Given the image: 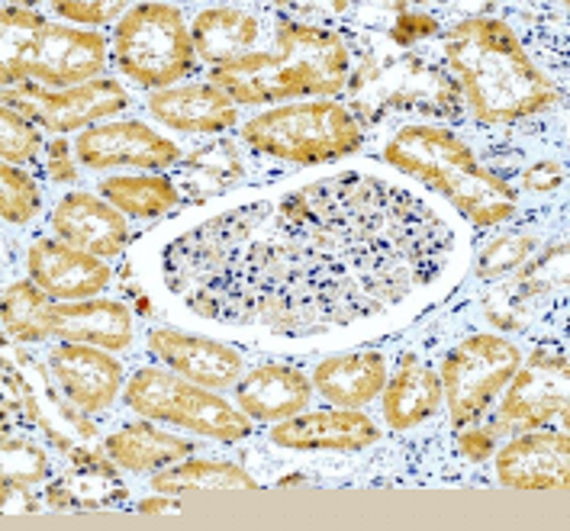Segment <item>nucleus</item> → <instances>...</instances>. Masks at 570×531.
I'll return each instance as SVG.
<instances>
[{"label":"nucleus","mask_w":570,"mask_h":531,"mask_svg":"<svg viewBox=\"0 0 570 531\" xmlns=\"http://www.w3.org/2000/svg\"><path fill=\"white\" fill-rule=\"evenodd\" d=\"M387 377H391L387 357L381 352L367 348V352L332 354V357L316 364L313 390L338 410H361L381 396Z\"/></svg>","instance_id":"25"},{"label":"nucleus","mask_w":570,"mask_h":531,"mask_svg":"<svg viewBox=\"0 0 570 531\" xmlns=\"http://www.w3.org/2000/svg\"><path fill=\"white\" fill-rule=\"evenodd\" d=\"M42 148V132L39 126L23 114L0 107V155L7 165H27Z\"/></svg>","instance_id":"35"},{"label":"nucleus","mask_w":570,"mask_h":531,"mask_svg":"<svg viewBox=\"0 0 570 531\" xmlns=\"http://www.w3.org/2000/svg\"><path fill=\"white\" fill-rule=\"evenodd\" d=\"M242 142L287 165H326L364 146V126L338 100H297L242 126Z\"/></svg>","instance_id":"7"},{"label":"nucleus","mask_w":570,"mask_h":531,"mask_svg":"<svg viewBox=\"0 0 570 531\" xmlns=\"http://www.w3.org/2000/svg\"><path fill=\"white\" fill-rule=\"evenodd\" d=\"M56 299L32 281H17L3 294V332L13 345H39L52 335Z\"/></svg>","instance_id":"31"},{"label":"nucleus","mask_w":570,"mask_h":531,"mask_svg":"<svg viewBox=\"0 0 570 531\" xmlns=\"http://www.w3.org/2000/svg\"><path fill=\"white\" fill-rule=\"evenodd\" d=\"M3 107L23 114L52 132H75V129L85 132L90 126H100L107 117L126 110L129 90L114 78H97V81L65 90L42 88L36 81H20V85L3 88Z\"/></svg>","instance_id":"11"},{"label":"nucleus","mask_w":570,"mask_h":531,"mask_svg":"<svg viewBox=\"0 0 570 531\" xmlns=\"http://www.w3.org/2000/svg\"><path fill=\"white\" fill-rule=\"evenodd\" d=\"M46 171L56 184H78V165L71 161V146L68 139H56L49 146V161H46Z\"/></svg>","instance_id":"41"},{"label":"nucleus","mask_w":570,"mask_h":531,"mask_svg":"<svg viewBox=\"0 0 570 531\" xmlns=\"http://www.w3.org/2000/svg\"><path fill=\"white\" fill-rule=\"evenodd\" d=\"M236 403L252 422H284L309 410L313 377L291 364H262L236 384Z\"/></svg>","instance_id":"23"},{"label":"nucleus","mask_w":570,"mask_h":531,"mask_svg":"<svg viewBox=\"0 0 570 531\" xmlns=\"http://www.w3.org/2000/svg\"><path fill=\"white\" fill-rule=\"evenodd\" d=\"M151 490L165 496H194V493H219V490H258V483L239 464L187 458L155 473Z\"/></svg>","instance_id":"28"},{"label":"nucleus","mask_w":570,"mask_h":531,"mask_svg":"<svg viewBox=\"0 0 570 531\" xmlns=\"http://www.w3.org/2000/svg\"><path fill=\"white\" fill-rule=\"evenodd\" d=\"M522 367V352L519 345L493 335V332H478L468 335L461 345H454L449 357L442 361V393L449 403V415L454 429L474 425L493 400L510 384L512 374Z\"/></svg>","instance_id":"10"},{"label":"nucleus","mask_w":570,"mask_h":531,"mask_svg":"<svg viewBox=\"0 0 570 531\" xmlns=\"http://www.w3.org/2000/svg\"><path fill=\"white\" fill-rule=\"evenodd\" d=\"M46 500L56 509H104L110 502L126 500V490L117 471L71 468L46 490Z\"/></svg>","instance_id":"32"},{"label":"nucleus","mask_w":570,"mask_h":531,"mask_svg":"<svg viewBox=\"0 0 570 531\" xmlns=\"http://www.w3.org/2000/svg\"><path fill=\"white\" fill-rule=\"evenodd\" d=\"M535 252H539V238L535 236L493 238L478 258V277L481 281H503L525 262H532Z\"/></svg>","instance_id":"34"},{"label":"nucleus","mask_w":570,"mask_h":531,"mask_svg":"<svg viewBox=\"0 0 570 531\" xmlns=\"http://www.w3.org/2000/svg\"><path fill=\"white\" fill-rule=\"evenodd\" d=\"M27 271L42 294L61 299V303L104 294L114 281L104 258L81 252L61 238H36L27 252Z\"/></svg>","instance_id":"14"},{"label":"nucleus","mask_w":570,"mask_h":531,"mask_svg":"<svg viewBox=\"0 0 570 531\" xmlns=\"http://www.w3.org/2000/svg\"><path fill=\"white\" fill-rule=\"evenodd\" d=\"M75 155L81 165H88L94 171H107V168L165 171V168L184 161L178 142L158 136L151 126L139 122V119H117V122L90 126L75 139Z\"/></svg>","instance_id":"13"},{"label":"nucleus","mask_w":570,"mask_h":531,"mask_svg":"<svg viewBox=\"0 0 570 531\" xmlns=\"http://www.w3.org/2000/svg\"><path fill=\"white\" fill-rule=\"evenodd\" d=\"M151 352L158 361H165L175 374L207 386V390H226L242 381V354L233 345L187 335L180 328H151L149 335Z\"/></svg>","instance_id":"20"},{"label":"nucleus","mask_w":570,"mask_h":531,"mask_svg":"<svg viewBox=\"0 0 570 531\" xmlns=\"http://www.w3.org/2000/svg\"><path fill=\"white\" fill-rule=\"evenodd\" d=\"M97 190L122 216L136 219H158L184 204L178 184L168 175H117L107 177Z\"/></svg>","instance_id":"29"},{"label":"nucleus","mask_w":570,"mask_h":531,"mask_svg":"<svg viewBox=\"0 0 570 531\" xmlns=\"http://www.w3.org/2000/svg\"><path fill=\"white\" fill-rule=\"evenodd\" d=\"M242 177V158L229 139H216L210 146L197 148L180 161L178 190L180 197L190 200H207L213 194H223Z\"/></svg>","instance_id":"30"},{"label":"nucleus","mask_w":570,"mask_h":531,"mask_svg":"<svg viewBox=\"0 0 570 531\" xmlns=\"http://www.w3.org/2000/svg\"><path fill=\"white\" fill-rule=\"evenodd\" d=\"M46 476H49V454L39 444L27 439L3 442V480L32 486V483H42Z\"/></svg>","instance_id":"36"},{"label":"nucleus","mask_w":570,"mask_h":531,"mask_svg":"<svg viewBox=\"0 0 570 531\" xmlns=\"http://www.w3.org/2000/svg\"><path fill=\"white\" fill-rule=\"evenodd\" d=\"M384 161L442 194L468 223L503 226L519 209V194L500 175L483 168L471 146L445 126L410 122L384 146Z\"/></svg>","instance_id":"4"},{"label":"nucleus","mask_w":570,"mask_h":531,"mask_svg":"<svg viewBox=\"0 0 570 531\" xmlns=\"http://www.w3.org/2000/svg\"><path fill=\"white\" fill-rule=\"evenodd\" d=\"M497 480L510 490H561L570 483L568 432L532 429L497 451Z\"/></svg>","instance_id":"17"},{"label":"nucleus","mask_w":570,"mask_h":531,"mask_svg":"<svg viewBox=\"0 0 570 531\" xmlns=\"http://www.w3.org/2000/svg\"><path fill=\"white\" fill-rule=\"evenodd\" d=\"M139 509H142V512H180V502L165 500V493H158L155 500H146Z\"/></svg>","instance_id":"43"},{"label":"nucleus","mask_w":570,"mask_h":531,"mask_svg":"<svg viewBox=\"0 0 570 531\" xmlns=\"http://www.w3.org/2000/svg\"><path fill=\"white\" fill-rule=\"evenodd\" d=\"M277 23V20H274ZM194 52L197 59L213 68H226L233 61L248 59L255 52H265L274 42V30L268 36V13L252 7H207L197 13L194 27Z\"/></svg>","instance_id":"15"},{"label":"nucleus","mask_w":570,"mask_h":531,"mask_svg":"<svg viewBox=\"0 0 570 531\" xmlns=\"http://www.w3.org/2000/svg\"><path fill=\"white\" fill-rule=\"evenodd\" d=\"M42 207V190L36 184L30 171H23L20 165H0V216L3 223L13 226H27L36 219V213Z\"/></svg>","instance_id":"33"},{"label":"nucleus","mask_w":570,"mask_h":531,"mask_svg":"<svg viewBox=\"0 0 570 531\" xmlns=\"http://www.w3.org/2000/svg\"><path fill=\"white\" fill-rule=\"evenodd\" d=\"M348 110L358 122H381L393 114L416 117H461V90L442 65L410 56V52H374L361 61L348 78Z\"/></svg>","instance_id":"6"},{"label":"nucleus","mask_w":570,"mask_h":531,"mask_svg":"<svg viewBox=\"0 0 570 531\" xmlns=\"http://www.w3.org/2000/svg\"><path fill=\"white\" fill-rule=\"evenodd\" d=\"M0 509L3 512H30L36 509V502L30 496V486H23V483H13V480H3L0 483Z\"/></svg>","instance_id":"42"},{"label":"nucleus","mask_w":570,"mask_h":531,"mask_svg":"<svg viewBox=\"0 0 570 531\" xmlns=\"http://www.w3.org/2000/svg\"><path fill=\"white\" fill-rule=\"evenodd\" d=\"M442 32V20L435 13H425V10H410V7H396V20L391 23V42L400 49H410L422 39H432Z\"/></svg>","instance_id":"37"},{"label":"nucleus","mask_w":570,"mask_h":531,"mask_svg":"<svg viewBox=\"0 0 570 531\" xmlns=\"http://www.w3.org/2000/svg\"><path fill=\"white\" fill-rule=\"evenodd\" d=\"M100 448L114 458V464L129 473H158L178 461H187L197 444L184 442L171 432L155 429L151 422L122 425L114 435H107Z\"/></svg>","instance_id":"27"},{"label":"nucleus","mask_w":570,"mask_h":531,"mask_svg":"<svg viewBox=\"0 0 570 531\" xmlns=\"http://www.w3.org/2000/svg\"><path fill=\"white\" fill-rule=\"evenodd\" d=\"M52 10L61 13L65 20H75V23H90V27H100V23H110L117 17H126V3H81V0H59L52 3Z\"/></svg>","instance_id":"38"},{"label":"nucleus","mask_w":570,"mask_h":531,"mask_svg":"<svg viewBox=\"0 0 570 531\" xmlns=\"http://www.w3.org/2000/svg\"><path fill=\"white\" fill-rule=\"evenodd\" d=\"M500 413L507 425L519 429H551L554 422H564L570 413V364L561 352H539L529 357L525 367L512 374L503 386Z\"/></svg>","instance_id":"12"},{"label":"nucleus","mask_w":570,"mask_h":531,"mask_svg":"<svg viewBox=\"0 0 570 531\" xmlns=\"http://www.w3.org/2000/svg\"><path fill=\"white\" fill-rule=\"evenodd\" d=\"M568 281V248L558 242L551 245L539 262H525L503 281L500 291L487 299V316L500 328H522L544 306V299L558 294Z\"/></svg>","instance_id":"18"},{"label":"nucleus","mask_w":570,"mask_h":531,"mask_svg":"<svg viewBox=\"0 0 570 531\" xmlns=\"http://www.w3.org/2000/svg\"><path fill=\"white\" fill-rule=\"evenodd\" d=\"M445 393L442 381L432 367H425L416 361V354H403L400 367L387 377V384L381 390V413L387 419V425L396 432L416 429L429 415L439 413Z\"/></svg>","instance_id":"26"},{"label":"nucleus","mask_w":570,"mask_h":531,"mask_svg":"<svg viewBox=\"0 0 570 531\" xmlns=\"http://www.w3.org/2000/svg\"><path fill=\"white\" fill-rule=\"evenodd\" d=\"M445 61L468 110L490 126L544 117L561 104V90L497 17L454 23L445 36Z\"/></svg>","instance_id":"2"},{"label":"nucleus","mask_w":570,"mask_h":531,"mask_svg":"<svg viewBox=\"0 0 570 531\" xmlns=\"http://www.w3.org/2000/svg\"><path fill=\"white\" fill-rule=\"evenodd\" d=\"M451 258L449 226L377 177H330L219 213L161 255L165 287L207 319L316 335L387 313Z\"/></svg>","instance_id":"1"},{"label":"nucleus","mask_w":570,"mask_h":531,"mask_svg":"<svg viewBox=\"0 0 570 531\" xmlns=\"http://www.w3.org/2000/svg\"><path fill=\"white\" fill-rule=\"evenodd\" d=\"M0 32L3 88L20 81H39L46 88H78L97 81L107 68V36L61 27L27 7H3Z\"/></svg>","instance_id":"5"},{"label":"nucleus","mask_w":570,"mask_h":531,"mask_svg":"<svg viewBox=\"0 0 570 531\" xmlns=\"http://www.w3.org/2000/svg\"><path fill=\"white\" fill-rule=\"evenodd\" d=\"M52 229L61 242L90 252L97 258H114L129 245V223L120 209L107 204L104 197H94L88 190L65 194L52 209Z\"/></svg>","instance_id":"21"},{"label":"nucleus","mask_w":570,"mask_h":531,"mask_svg":"<svg viewBox=\"0 0 570 531\" xmlns=\"http://www.w3.org/2000/svg\"><path fill=\"white\" fill-rule=\"evenodd\" d=\"M126 406L151 422H171L216 442H242L252 432V419L229 406L207 386L194 384L175 371L139 367L126 384Z\"/></svg>","instance_id":"9"},{"label":"nucleus","mask_w":570,"mask_h":531,"mask_svg":"<svg viewBox=\"0 0 570 531\" xmlns=\"http://www.w3.org/2000/svg\"><path fill=\"white\" fill-rule=\"evenodd\" d=\"M132 309L120 299H75V303H56V325L52 335L61 342H81L97 345L107 352H126L136 338Z\"/></svg>","instance_id":"24"},{"label":"nucleus","mask_w":570,"mask_h":531,"mask_svg":"<svg viewBox=\"0 0 570 531\" xmlns=\"http://www.w3.org/2000/svg\"><path fill=\"white\" fill-rule=\"evenodd\" d=\"M348 78L352 49L345 36L287 17H277L271 49L210 71L213 85L245 107L281 100H326L342 94Z\"/></svg>","instance_id":"3"},{"label":"nucleus","mask_w":570,"mask_h":531,"mask_svg":"<svg viewBox=\"0 0 570 531\" xmlns=\"http://www.w3.org/2000/svg\"><path fill=\"white\" fill-rule=\"evenodd\" d=\"M49 371L81 413H104L122 390V364L97 345L65 342L49 352Z\"/></svg>","instance_id":"16"},{"label":"nucleus","mask_w":570,"mask_h":531,"mask_svg":"<svg viewBox=\"0 0 570 531\" xmlns=\"http://www.w3.org/2000/svg\"><path fill=\"white\" fill-rule=\"evenodd\" d=\"M519 184L522 190H532V194H554L564 184V168L561 161H535L519 175Z\"/></svg>","instance_id":"40"},{"label":"nucleus","mask_w":570,"mask_h":531,"mask_svg":"<svg viewBox=\"0 0 570 531\" xmlns=\"http://www.w3.org/2000/svg\"><path fill=\"white\" fill-rule=\"evenodd\" d=\"M461 435H458V451L468 458V461H487V458H493V448H497V429H490V425H464V429H458Z\"/></svg>","instance_id":"39"},{"label":"nucleus","mask_w":570,"mask_h":531,"mask_svg":"<svg viewBox=\"0 0 570 531\" xmlns=\"http://www.w3.org/2000/svg\"><path fill=\"white\" fill-rule=\"evenodd\" d=\"M271 442L291 451H364L381 442V429L361 410H316L274 425Z\"/></svg>","instance_id":"19"},{"label":"nucleus","mask_w":570,"mask_h":531,"mask_svg":"<svg viewBox=\"0 0 570 531\" xmlns=\"http://www.w3.org/2000/svg\"><path fill=\"white\" fill-rule=\"evenodd\" d=\"M149 114L178 132L210 136V132H226L239 122V104L226 90L207 81V85L155 90L149 97Z\"/></svg>","instance_id":"22"},{"label":"nucleus","mask_w":570,"mask_h":531,"mask_svg":"<svg viewBox=\"0 0 570 531\" xmlns=\"http://www.w3.org/2000/svg\"><path fill=\"white\" fill-rule=\"evenodd\" d=\"M114 56L132 85L149 90L171 88L197 65L184 13L171 3L129 7L114 32Z\"/></svg>","instance_id":"8"}]
</instances>
